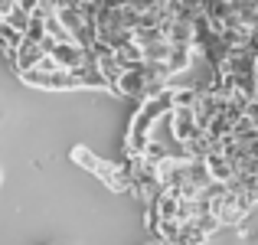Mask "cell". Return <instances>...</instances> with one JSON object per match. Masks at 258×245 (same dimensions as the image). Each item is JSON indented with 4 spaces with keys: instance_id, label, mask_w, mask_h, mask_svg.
Instances as JSON below:
<instances>
[{
    "instance_id": "3",
    "label": "cell",
    "mask_w": 258,
    "mask_h": 245,
    "mask_svg": "<svg viewBox=\"0 0 258 245\" xmlns=\"http://www.w3.org/2000/svg\"><path fill=\"white\" fill-rule=\"evenodd\" d=\"M4 20H7V23H10V26H13L17 33H26V26H30V13H26V10H20L17 4H13V10L7 13Z\"/></svg>"
},
{
    "instance_id": "1",
    "label": "cell",
    "mask_w": 258,
    "mask_h": 245,
    "mask_svg": "<svg viewBox=\"0 0 258 245\" xmlns=\"http://www.w3.org/2000/svg\"><path fill=\"white\" fill-rule=\"evenodd\" d=\"M72 160L82 163L88 173H95L108 190H114V193H131V180H127V170L121 167V163H105V160H98L92 151H88V147H76V151H72Z\"/></svg>"
},
{
    "instance_id": "2",
    "label": "cell",
    "mask_w": 258,
    "mask_h": 245,
    "mask_svg": "<svg viewBox=\"0 0 258 245\" xmlns=\"http://www.w3.org/2000/svg\"><path fill=\"white\" fill-rule=\"evenodd\" d=\"M196 114H193V108H173L170 111V134L176 138V144H189V141L196 138Z\"/></svg>"
}]
</instances>
